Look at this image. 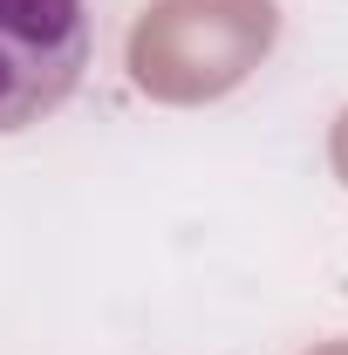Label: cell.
<instances>
[{
  "label": "cell",
  "mask_w": 348,
  "mask_h": 355,
  "mask_svg": "<svg viewBox=\"0 0 348 355\" xmlns=\"http://www.w3.org/2000/svg\"><path fill=\"white\" fill-rule=\"evenodd\" d=\"M96 28L82 0H0V137L48 123L89 76Z\"/></svg>",
  "instance_id": "cell-1"
}]
</instances>
